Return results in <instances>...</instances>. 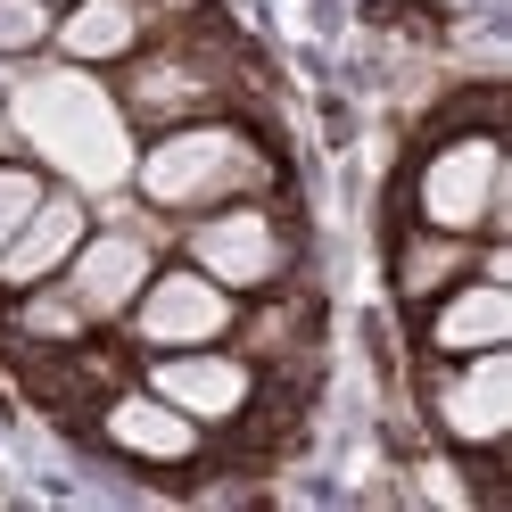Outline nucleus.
<instances>
[{
  "label": "nucleus",
  "mask_w": 512,
  "mask_h": 512,
  "mask_svg": "<svg viewBox=\"0 0 512 512\" xmlns=\"http://www.w3.org/2000/svg\"><path fill=\"white\" fill-rule=\"evenodd\" d=\"M141 339L149 347H207L223 323H232V298L215 290L207 273H166V281H141Z\"/></svg>",
  "instance_id": "7ed1b4c3"
},
{
  "label": "nucleus",
  "mask_w": 512,
  "mask_h": 512,
  "mask_svg": "<svg viewBox=\"0 0 512 512\" xmlns=\"http://www.w3.org/2000/svg\"><path fill=\"white\" fill-rule=\"evenodd\" d=\"M108 438L124 455H149V463H182L190 455V413L166 405V397H124L108 413Z\"/></svg>",
  "instance_id": "9d476101"
},
{
  "label": "nucleus",
  "mask_w": 512,
  "mask_h": 512,
  "mask_svg": "<svg viewBox=\"0 0 512 512\" xmlns=\"http://www.w3.org/2000/svg\"><path fill=\"white\" fill-rule=\"evenodd\" d=\"M248 182H256V149L240 133H215V124L157 141L149 166H141V190L157 207H207V199H232Z\"/></svg>",
  "instance_id": "f03ea898"
},
{
  "label": "nucleus",
  "mask_w": 512,
  "mask_h": 512,
  "mask_svg": "<svg viewBox=\"0 0 512 512\" xmlns=\"http://www.w3.org/2000/svg\"><path fill=\"white\" fill-rule=\"evenodd\" d=\"M25 207H34V174H0V248H9V232L25 223Z\"/></svg>",
  "instance_id": "4468645a"
},
{
  "label": "nucleus",
  "mask_w": 512,
  "mask_h": 512,
  "mask_svg": "<svg viewBox=\"0 0 512 512\" xmlns=\"http://www.w3.org/2000/svg\"><path fill=\"white\" fill-rule=\"evenodd\" d=\"M133 25H141L133 0H83L58 42H67L75 58H116V50H133Z\"/></svg>",
  "instance_id": "f8f14e48"
},
{
  "label": "nucleus",
  "mask_w": 512,
  "mask_h": 512,
  "mask_svg": "<svg viewBox=\"0 0 512 512\" xmlns=\"http://www.w3.org/2000/svg\"><path fill=\"white\" fill-rule=\"evenodd\" d=\"M75 314H83V306H34L25 323H34V331H75Z\"/></svg>",
  "instance_id": "2eb2a0df"
},
{
  "label": "nucleus",
  "mask_w": 512,
  "mask_h": 512,
  "mask_svg": "<svg viewBox=\"0 0 512 512\" xmlns=\"http://www.w3.org/2000/svg\"><path fill=\"white\" fill-rule=\"evenodd\" d=\"M190 248H199L207 281H273L281 273V232L265 215H215Z\"/></svg>",
  "instance_id": "0eeeda50"
},
{
  "label": "nucleus",
  "mask_w": 512,
  "mask_h": 512,
  "mask_svg": "<svg viewBox=\"0 0 512 512\" xmlns=\"http://www.w3.org/2000/svg\"><path fill=\"white\" fill-rule=\"evenodd\" d=\"M75 248H83V207L75 199H34L25 223L9 232V248H0V273L9 281H42V273L67 265Z\"/></svg>",
  "instance_id": "423d86ee"
},
{
  "label": "nucleus",
  "mask_w": 512,
  "mask_h": 512,
  "mask_svg": "<svg viewBox=\"0 0 512 512\" xmlns=\"http://www.w3.org/2000/svg\"><path fill=\"white\" fill-rule=\"evenodd\" d=\"M141 281H149V248H141V240H124V232L91 240V248L75 256V306H83V314H116V306H133V298H141Z\"/></svg>",
  "instance_id": "6e6552de"
},
{
  "label": "nucleus",
  "mask_w": 512,
  "mask_h": 512,
  "mask_svg": "<svg viewBox=\"0 0 512 512\" xmlns=\"http://www.w3.org/2000/svg\"><path fill=\"white\" fill-rule=\"evenodd\" d=\"M438 413H446V430L471 438V446L504 438V422H512V364L496 356V347H479V364L438 389Z\"/></svg>",
  "instance_id": "39448f33"
},
{
  "label": "nucleus",
  "mask_w": 512,
  "mask_h": 512,
  "mask_svg": "<svg viewBox=\"0 0 512 512\" xmlns=\"http://www.w3.org/2000/svg\"><path fill=\"white\" fill-rule=\"evenodd\" d=\"M42 34H50L42 0H0V50H34Z\"/></svg>",
  "instance_id": "ddd939ff"
},
{
  "label": "nucleus",
  "mask_w": 512,
  "mask_h": 512,
  "mask_svg": "<svg viewBox=\"0 0 512 512\" xmlns=\"http://www.w3.org/2000/svg\"><path fill=\"white\" fill-rule=\"evenodd\" d=\"M504 331H512V298L504 290H463L438 314V347H504Z\"/></svg>",
  "instance_id": "9b49d317"
},
{
  "label": "nucleus",
  "mask_w": 512,
  "mask_h": 512,
  "mask_svg": "<svg viewBox=\"0 0 512 512\" xmlns=\"http://www.w3.org/2000/svg\"><path fill=\"white\" fill-rule=\"evenodd\" d=\"M422 207H430V223H446V232H463V223L488 215L496 207V141H455L446 157H430Z\"/></svg>",
  "instance_id": "20e7f679"
},
{
  "label": "nucleus",
  "mask_w": 512,
  "mask_h": 512,
  "mask_svg": "<svg viewBox=\"0 0 512 512\" xmlns=\"http://www.w3.org/2000/svg\"><path fill=\"white\" fill-rule=\"evenodd\" d=\"M157 397L166 405H182L190 422H215V413H240V397H248V364H232V356H174V364H157Z\"/></svg>",
  "instance_id": "1a4fd4ad"
},
{
  "label": "nucleus",
  "mask_w": 512,
  "mask_h": 512,
  "mask_svg": "<svg viewBox=\"0 0 512 512\" xmlns=\"http://www.w3.org/2000/svg\"><path fill=\"white\" fill-rule=\"evenodd\" d=\"M17 133L83 190H108V182L133 174V133H124L116 100L91 75H75V67L17 83Z\"/></svg>",
  "instance_id": "f257e3e1"
}]
</instances>
